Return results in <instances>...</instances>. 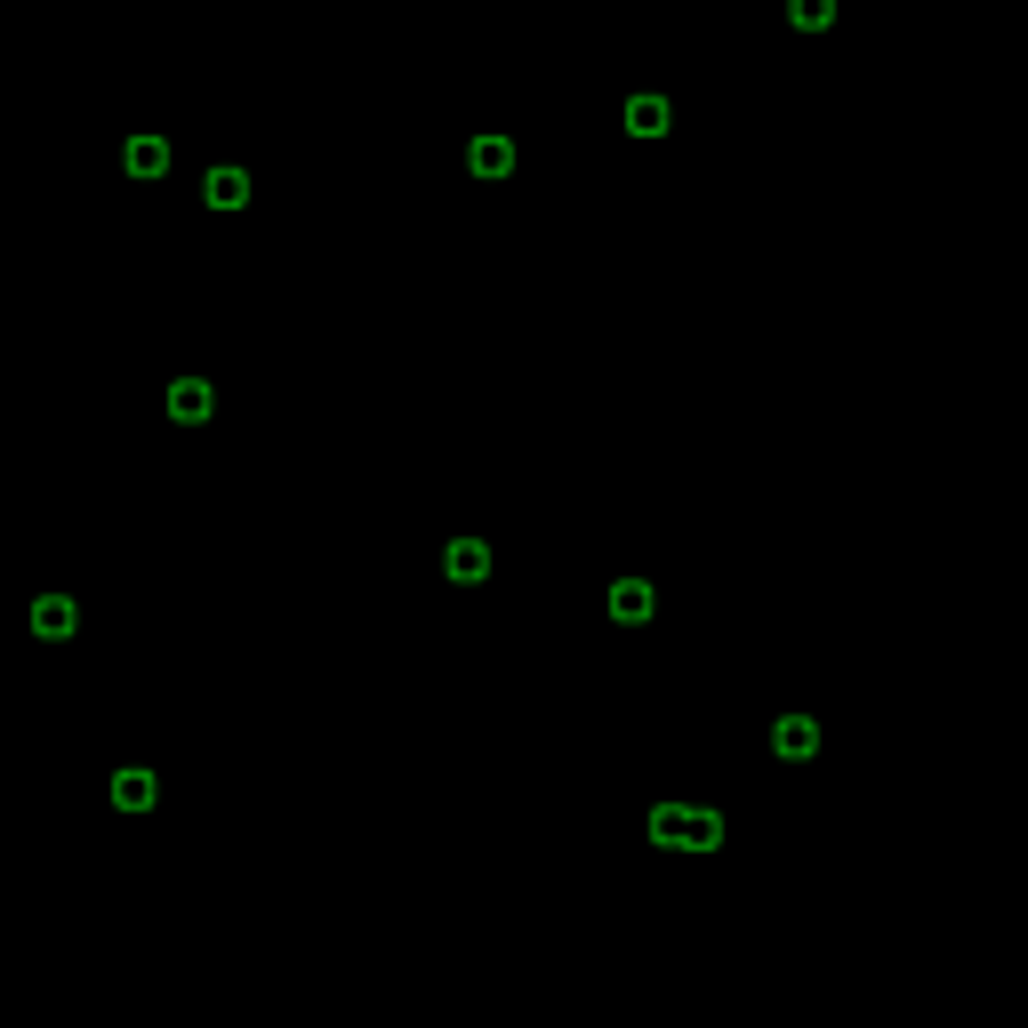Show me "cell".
I'll use <instances>...</instances> for the list:
<instances>
[{
  "mask_svg": "<svg viewBox=\"0 0 1028 1028\" xmlns=\"http://www.w3.org/2000/svg\"><path fill=\"white\" fill-rule=\"evenodd\" d=\"M210 201H218V210H242V178H225V169H218V178H210Z\"/></svg>",
  "mask_w": 1028,
  "mask_h": 1028,
  "instance_id": "obj_1",
  "label": "cell"
}]
</instances>
